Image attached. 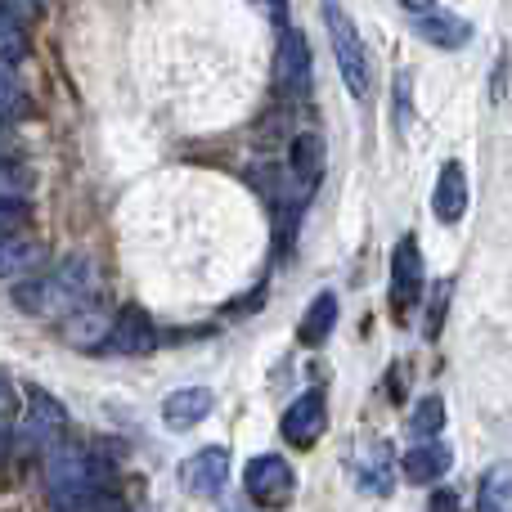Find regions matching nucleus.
<instances>
[{"label": "nucleus", "instance_id": "10", "mask_svg": "<svg viewBox=\"0 0 512 512\" xmlns=\"http://www.w3.org/2000/svg\"><path fill=\"white\" fill-rule=\"evenodd\" d=\"M68 423V409L41 387H27V409L18 414V427L14 436H23L27 445H54V436L63 432Z\"/></svg>", "mask_w": 512, "mask_h": 512}, {"label": "nucleus", "instance_id": "8", "mask_svg": "<svg viewBox=\"0 0 512 512\" xmlns=\"http://www.w3.org/2000/svg\"><path fill=\"white\" fill-rule=\"evenodd\" d=\"M274 90L283 99H301L310 90V45L292 27H283L279 50H274Z\"/></svg>", "mask_w": 512, "mask_h": 512}, {"label": "nucleus", "instance_id": "15", "mask_svg": "<svg viewBox=\"0 0 512 512\" xmlns=\"http://www.w3.org/2000/svg\"><path fill=\"white\" fill-rule=\"evenodd\" d=\"M432 212H436V221L441 225H459L463 212H468V176H463L459 162H445L441 176H436Z\"/></svg>", "mask_w": 512, "mask_h": 512}, {"label": "nucleus", "instance_id": "11", "mask_svg": "<svg viewBox=\"0 0 512 512\" xmlns=\"http://www.w3.org/2000/svg\"><path fill=\"white\" fill-rule=\"evenodd\" d=\"M225 481H230V454H225V445H203L198 454H189V459L180 463V486L194 499L221 495Z\"/></svg>", "mask_w": 512, "mask_h": 512}, {"label": "nucleus", "instance_id": "26", "mask_svg": "<svg viewBox=\"0 0 512 512\" xmlns=\"http://www.w3.org/2000/svg\"><path fill=\"white\" fill-rule=\"evenodd\" d=\"M0 9H9V14L23 18V23H32V18L41 14V5H36V0H0Z\"/></svg>", "mask_w": 512, "mask_h": 512}, {"label": "nucleus", "instance_id": "7", "mask_svg": "<svg viewBox=\"0 0 512 512\" xmlns=\"http://www.w3.org/2000/svg\"><path fill=\"white\" fill-rule=\"evenodd\" d=\"M279 432H283V441H288L292 450H310V445H319V436L328 432L324 391H306L301 400H292V405L283 409V418H279Z\"/></svg>", "mask_w": 512, "mask_h": 512}, {"label": "nucleus", "instance_id": "18", "mask_svg": "<svg viewBox=\"0 0 512 512\" xmlns=\"http://www.w3.org/2000/svg\"><path fill=\"white\" fill-rule=\"evenodd\" d=\"M477 512H512V459H499L481 472Z\"/></svg>", "mask_w": 512, "mask_h": 512}, {"label": "nucleus", "instance_id": "22", "mask_svg": "<svg viewBox=\"0 0 512 512\" xmlns=\"http://www.w3.org/2000/svg\"><path fill=\"white\" fill-rule=\"evenodd\" d=\"M14 427H18V391H14V382H9V373L0 369V454L14 441Z\"/></svg>", "mask_w": 512, "mask_h": 512}, {"label": "nucleus", "instance_id": "9", "mask_svg": "<svg viewBox=\"0 0 512 512\" xmlns=\"http://www.w3.org/2000/svg\"><path fill=\"white\" fill-rule=\"evenodd\" d=\"M158 346H162L158 324H153L149 310H140V306H126L104 333V351H113V355H149V351H158Z\"/></svg>", "mask_w": 512, "mask_h": 512}, {"label": "nucleus", "instance_id": "17", "mask_svg": "<svg viewBox=\"0 0 512 512\" xmlns=\"http://www.w3.org/2000/svg\"><path fill=\"white\" fill-rule=\"evenodd\" d=\"M450 468H454V450H450V445H441L436 436H432V441H414V450L405 454V477L418 481V486L441 481Z\"/></svg>", "mask_w": 512, "mask_h": 512}, {"label": "nucleus", "instance_id": "13", "mask_svg": "<svg viewBox=\"0 0 512 512\" xmlns=\"http://www.w3.org/2000/svg\"><path fill=\"white\" fill-rule=\"evenodd\" d=\"M324 176V135L319 131H297L288 144V180L297 189H315Z\"/></svg>", "mask_w": 512, "mask_h": 512}, {"label": "nucleus", "instance_id": "23", "mask_svg": "<svg viewBox=\"0 0 512 512\" xmlns=\"http://www.w3.org/2000/svg\"><path fill=\"white\" fill-rule=\"evenodd\" d=\"M27 108V99H23V90H18V81L9 77V68L0 63V122H14L18 113Z\"/></svg>", "mask_w": 512, "mask_h": 512}, {"label": "nucleus", "instance_id": "16", "mask_svg": "<svg viewBox=\"0 0 512 512\" xmlns=\"http://www.w3.org/2000/svg\"><path fill=\"white\" fill-rule=\"evenodd\" d=\"M45 261V248L23 230H0V279H23Z\"/></svg>", "mask_w": 512, "mask_h": 512}, {"label": "nucleus", "instance_id": "4", "mask_svg": "<svg viewBox=\"0 0 512 512\" xmlns=\"http://www.w3.org/2000/svg\"><path fill=\"white\" fill-rule=\"evenodd\" d=\"M292 490H297V477H292L288 459H279V454H256L248 468H243V495H248V504L288 508Z\"/></svg>", "mask_w": 512, "mask_h": 512}, {"label": "nucleus", "instance_id": "2", "mask_svg": "<svg viewBox=\"0 0 512 512\" xmlns=\"http://www.w3.org/2000/svg\"><path fill=\"white\" fill-rule=\"evenodd\" d=\"M95 288H99L95 265H90L86 256H68L59 270L36 279V283H27L18 297H23V306L32 310V315H72V310L90 306Z\"/></svg>", "mask_w": 512, "mask_h": 512}, {"label": "nucleus", "instance_id": "28", "mask_svg": "<svg viewBox=\"0 0 512 512\" xmlns=\"http://www.w3.org/2000/svg\"><path fill=\"white\" fill-rule=\"evenodd\" d=\"M221 512H252V508H248V495H243V499H225Z\"/></svg>", "mask_w": 512, "mask_h": 512}, {"label": "nucleus", "instance_id": "29", "mask_svg": "<svg viewBox=\"0 0 512 512\" xmlns=\"http://www.w3.org/2000/svg\"><path fill=\"white\" fill-rule=\"evenodd\" d=\"M400 5H405V9H409V14H423V9H432V5H436V0H400Z\"/></svg>", "mask_w": 512, "mask_h": 512}, {"label": "nucleus", "instance_id": "12", "mask_svg": "<svg viewBox=\"0 0 512 512\" xmlns=\"http://www.w3.org/2000/svg\"><path fill=\"white\" fill-rule=\"evenodd\" d=\"M212 409H216V391L180 387V391H171V396L162 400V423H167V432H189V427H198Z\"/></svg>", "mask_w": 512, "mask_h": 512}, {"label": "nucleus", "instance_id": "1", "mask_svg": "<svg viewBox=\"0 0 512 512\" xmlns=\"http://www.w3.org/2000/svg\"><path fill=\"white\" fill-rule=\"evenodd\" d=\"M45 490L54 512H86L108 495V468L86 445H50L45 450Z\"/></svg>", "mask_w": 512, "mask_h": 512}, {"label": "nucleus", "instance_id": "5", "mask_svg": "<svg viewBox=\"0 0 512 512\" xmlns=\"http://www.w3.org/2000/svg\"><path fill=\"white\" fill-rule=\"evenodd\" d=\"M351 472L364 495H391V486H396V454H391V445L382 436H364V441H355Z\"/></svg>", "mask_w": 512, "mask_h": 512}, {"label": "nucleus", "instance_id": "25", "mask_svg": "<svg viewBox=\"0 0 512 512\" xmlns=\"http://www.w3.org/2000/svg\"><path fill=\"white\" fill-rule=\"evenodd\" d=\"M427 512H468V508H463V499L454 495V490H432V504H427Z\"/></svg>", "mask_w": 512, "mask_h": 512}, {"label": "nucleus", "instance_id": "19", "mask_svg": "<svg viewBox=\"0 0 512 512\" xmlns=\"http://www.w3.org/2000/svg\"><path fill=\"white\" fill-rule=\"evenodd\" d=\"M333 328H337V297L333 292H319V297L306 306V319H301V342L324 346Z\"/></svg>", "mask_w": 512, "mask_h": 512}, {"label": "nucleus", "instance_id": "24", "mask_svg": "<svg viewBox=\"0 0 512 512\" xmlns=\"http://www.w3.org/2000/svg\"><path fill=\"white\" fill-rule=\"evenodd\" d=\"M27 216H32V207L23 198H0V230H23Z\"/></svg>", "mask_w": 512, "mask_h": 512}, {"label": "nucleus", "instance_id": "21", "mask_svg": "<svg viewBox=\"0 0 512 512\" xmlns=\"http://www.w3.org/2000/svg\"><path fill=\"white\" fill-rule=\"evenodd\" d=\"M27 59V23L14 18L9 9H0V63L14 68V63Z\"/></svg>", "mask_w": 512, "mask_h": 512}, {"label": "nucleus", "instance_id": "20", "mask_svg": "<svg viewBox=\"0 0 512 512\" xmlns=\"http://www.w3.org/2000/svg\"><path fill=\"white\" fill-rule=\"evenodd\" d=\"M445 427V400L441 396H423L414 409H409V436L414 441H432Z\"/></svg>", "mask_w": 512, "mask_h": 512}, {"label": "nucleus", "instance_id": "3", "mask_svg": "<svg viewBox=\"0 0 512 512\" xmlns=\"http://www.w3.org/2000/svg\"><path fill=\"white\" fill-rule=\"evenodd\" d=\"M324 27H328L337 72H342V81H346V90H351V99H369L373 63H369V50H364L360 27H355V18L346 14L342 0H324Z\"/></svg>", "mask_w": 512, "mask_h": 512}, {"label": "nucleus", "instance_id": "27", "mask_svg": "<svg viewBox=\"0 0 512 512\" xmlns=\"http://www.w3.org/2000/svg\"><path fill=\"white\" fill-rule=\"evenodd\" d=\"M86 512H126V508H122V504H117V499H113V495H99V499H95V504H90Z\"/></svg>", "mask_w": 512, "mask_h": 512}, {"label": "nucleus", "instance_id": "6", "mask_svg": "<svg viewBox=\"0 0 512 512\" xmlns=\"http://www.w3.org/2000/svg\"><path fill=\"white\" fill-rule=\"evenodd\" d=\"M418 297H423V248H418V239L409 234V239H400L396 252H391V310L405 319L409 310L418 306Z\"/></svg>", "mask_w": 512, "mask_h": 512}, {"label": "nucleus", "instance_id": "14", "mask_svg": "<svg viewBox=\"0 0 512 512\" xmlns=\"http://www.w3.org/2000/svg\"><path fill=\"white\" fill-rule=\"evenodd\" d=\"M414 32L436 50H463L472 41V23L463 14H450V9H423L414 18Z\"/></svg>", "mask_w": 512, "mask_h": 512}, {"label": "nucleus", "instance_id": "30", "mask_svg": "<svg viewBox=\"0 0 512 512\" xmlns=\"http://www.w3.org/2000/svg\"><path fill=\"white\" fill-rule=\"evenodd\" d=\"M274 9H279V14H283V0H274Z\"/></svg>", "mask_w": 512, "mask_h": 512}]
</instances>
